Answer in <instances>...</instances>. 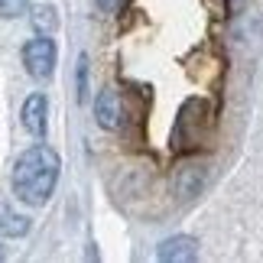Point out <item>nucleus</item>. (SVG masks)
Segmentation results:
<instances>
[{"label":"nucleus","mask_w":263,"mask_h":263,"mask_svg":"<svg viewBox=\"0 0 263 263\" xmlns=\"http://www.w3.org/2000/svg\"><path fill=\"white\" fill-rule=\"evenodd\" d=\"M59 169H62V163H59V153L52 146L36 143L23 149L13 166V195L26 205H43L55 192Z\"/></svg>","instance_id":"obj_1"},{"label":"nucleus","mask_w":263,"mask_h":263,"mask_svg":"<svg viewBox=\"0 0 263 263\" xmlns=\"http://www.w3.org/2000/svg\"><path fill=\"white\" fill-rule=\"evenodd\" d=\"M23 65H26V72L33 75L36 82H46V78L55 72V43L46 33L29 39V43L23 46Z\"/></svg>","instance_id":"obj_2"},{"label":"nucleus","mask_w":263,"mask_h":263,"mask_svg":"<svg viewBox=\"0 0 263 263\" xmlns=\"http://www.w3.org/2000/svg\"><path fill=\"white\" fill-rule=\"evenodd\" d=\"M156 257L163 260V263H192V260H198V240L189 237V234L169 237V240L159 244Z\"/></svg>","instance_id":"obj_3"},{"label":"nucleus","mask_w":263,"mask_h":263,"mask_svg":"<svg viewBox=\"0 0 263 263\" xmlns=\"http://www.w3.org/2000/svg\"><path fill=\"white\" fill-rule=\"evenodd\" d=\"M46 114H49L46 95H29L23 101V127L33 137H46Z\"/></svg>","instance_id":"obj_4"},{"label":"nucleus","mask_w":263,"mask_h":263,"mask_svg":"<svg viewBox=\"0 0 263 263\" xmlns=\"http://www.w3.org/2000/svg\"><path fill=\"white\" fill-rule=\"evenodd\" d=\"M95 117H98V124L104 127V130H117L120 127V98H117L114 88H104L98 95V101H95Z\"/></svg>","instance_id":"obj_5"},{"label":"nucleus","mask_w":263,"mask_h":263,"mask_svg":"<svg viewBox=\"0 0 263 263\" xmlns=\"http://www.w3.org/2000/svg\"><path fill=\"white\" fill-rule=\"evenodd\" d=\"M0 234H7V237H23V234H29V218L26 215H16L10 205L0 201Z\"/></svg>","instance_id":"obj_6"},{"label":"nucleus","mask_w":263,"mask_h":263,"mask_svg":"<svg viewBox=\"0 0 263 263\" xmlns=\"http://www.w3.org/2000/svg\"><path fill=\"white\" fill-rule=\"evenodd\" d=\"M33 23H36V29H43V33L49 36L55 29V10L52 7H36L33 10Z\"/></svg>","instance_id":"obj_7"},{"label":"nucleus","mask_w":263,"mask_h":263,"mask_svg":"<svg viewBox=\"0 0 263 263\" xmlns=\"http://www.w3.org/2000/svg\"><path fill=\"white\" fill-rule=\"evenodd\" d=\"M29 7V0H0V20H16L23 16Z\"/></svg>","instance_id":"obj_8"},{"label":"nucleus","mask_w":263,"mask_h":263,"mask_svg":"<svg viewBox=\"0 0 263 263\" xmlns=\"http://www.w3.org/2000/svg\"><path fill=\"white\" fill-rule=\"evenodd\" d=\"M85 78H88V59L82 55V59H78V98H82V101H85V91H88Z\"/></svg>","instance_id":"obj_9"},{"label":"nucleus","mask_w":263,"mask_h":263,"mask_svg":"<svg viewBox=\"0 0 263 263\" xmlns=\"http://www.w3.org/2000/svg\"><path fill=\"white\" fill-rule=\"evenodd\" d=\"M98 7H101V10H117L120 0H98Z\"/></svg>","instance_id":"obj_10"},{"label":"nucleus","mask_w":263,"mask_h":263,"mask_svg":"<svg viewBox=\"0 0 263 263\" xmlns=\"http://www.w3.org/2000/svg\"><path fill=\"white\" fill-rule=\"evenodd\" d=\"M240 4H244V0H231V7H240Z\"/></svg>","instance_id":"obj_11"},{"label":"nucleus","mask_w":263,"mask_h":263,"mask_svg":"<svg viewBox=\"0 0 263 263\" xmlns=\"http://www.w3.org/2000/svg\"><path fill=\"white\" fill-rule=\"evenodd\" d=\"M0 260H4V247H0Z\"/></svg>","instance_id":"obj_12"}]
</instances>
